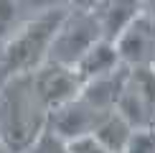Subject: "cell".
Masks as SVG:
<instances>
[{
    "instance_id": "obj_1",
    "label": "cell",
    "mask_w": 155,
    "mask_h": 153,
    "mask_svg": "<svg viewBox=\"0 0 155 153\" xmlns=\"http://www.w3.org/2000/svg\"><path fill=\"white\" fill-rule=\"evenodd\" d=\"M48 123V110L36 97L31 74L0 82V143L8 153H28Z\"/></svg>"
},
{
    "instance_id": "obj_2",
    "label": "cell",
    "mask_w": 155,
    "mask_h": 153,
    "mask_svg": "<svg viewBox=\"0 0 155 153\" xmlns=\"http://www.w3.org/2000/svg\"><path fill=\"white\" fill-rule=\"evenodd\" d=\"M66 10L69 8H59V5L48 8L13 31L0 51V66H3L5 76L33 74L48 59V49L54 43L61 21L66 18Z\"/></svg>"
},
{
    "instance_id": "obj_3",
    "label": "cell",
    "mask_w": 155,
    "mask_h": 153,
    "mask_svg": "<svg viewBox=\"0 0 155 153\" xmlns=\"http://www.w3.org/2000/svg\"><path fill=\"white\" fill-rule=\"evenodd\" d=\"M97 41H102V31L97 25L94 15L89 13V8H76L66 10V18L61 21L59 31L54 36V43L48 49V59L64 66H76V61L94 46Z\"/></svg>"
},
{
    "instance_id": "obj_4",
    "label": "cell",
    "mask_w": 155,
    "mask_h": 153,
    "mask_svg": "<svg viewBox=\"0 0 155 153\" xmlns=\"http://www.w3.org/2000/svg\"><path fill=\"white\" fill-rule=\"evenodd\" d=\"M114 112L122 115L132 130L155 127V66L127 69Z\"/></svg>"
},
{
    "instance_id": "obj_5",
    "label": "cell",
    "mask_w": 155,
    "mask_h": 153,
    "mask_svg": "<svg viewBox=\"0 0 155 153\" xmlns=\"http://www.w3.org/2000/svg\"><path fill=\"white\" fill-rule=\"evenodd\" d=\"M31 84H33V92L41 100V105L51 112L79 97L84 82L71 66H64V64H56V61H43L31 74Z\"/></svg>"
},
{
    "instance_id": "obj_6",
    "label": "cell",
    "mask_w": 155,
    "mask_h": 153,
    "mask_svg": "<svg viewBox=\"0 0 155 153\" xmlns=\"http://www.w3.org/2000/svg\"><path fill=\"white\" fill-rule=\"evenodd\" d=\"M112 43L117 49L122 66H155V18L143 10Z\"/></svg>"
},
{
    "instance_id": "obj_7",
    "label": "cell",
    "mask_w": 155,
    "mask_h": 153,
    "mask_svg": "<svg viewBox=\"0 0 155 153\" xmlns=\"http://www.w3.org/2000/svg\"><path fill=\"white\" fill-rule=\"evenodd\" d=\"M104 115L107 112L97 110L94 105H89L79 94L76 100H71V102H66V105H61V107L48 112L46 130L51 135H56L59 140H64V143H71V140H79L84 135H92Z\"/></svg>"
},
{
    "instance_id": "obj_8",
    "label": "cell",
    "mask_w": 155,
    "mask_h": 153,
    "mask_svg": "<svg viewBox=\"0 0 155 153\" xmlns=\"http://www.w3.org/2000/svg\"><path fill=\"white\" fill-rule=\"evenodd\" d=\"M87 8L94 15L97 25H99L102 38L114 41L145 10V5H143V0H94Z\"/></svg>"
},
{
    "instance_id": "obj_9",
    "label": "cell",
    "mask_w": 155,
    "mask_h": 153,
    "mask_svg": "<svg viewBox=\"0 0 155 153\" xmlns=\"http://www.w3.org/2000/svg\"><path fill=\"white\" fill-rule=\"evenodd\" d=\"M120 66L122 64H120L114 43L107 41V38H102V41H97L94 46L76 61L74 72L79 74V79L87 84V82H92V79H99V76H107V74L117 72Z\"/></svg>"
},
{
    "instance_id": "obj_10",
    "label": "cell",
    "mask_w": 155,
    "mask_h": 153,
    "mask_svg": "<svg viewBox=\"0 0 155 153\" xmlns=\"http://www.w3.org/2000/svg\"><path fill=\"white\" fill-rule=\"evenodd\" d=\"M130 135H132L130 123H127L122 115H117L114 110L107 112L104 117H102V123L97 125V130L92 133V138L99 145H104L109 153H122L125 145H127V140H130Z\"/></svg>"
},
{
    "instance_id": "obj_11",
    "label": "cell",
    "mask_w": 155,
    "mask_h": 153,
    "mask_svg": "<svg viewBox=\"0 0 155 153\" xmlns=\"http://www.w3.org/2000/svg\"><path fill=\"white\" fill-rule=\"evenodd\" d=\"M122 153H155V127L132 130V135Z\"/></svg>"
},
{
    "instance_id": "obj_12",
    "label": "cell",
    "mask_w": 155,
    "mask_h": 153,
    "mask_svg": "<svg viewBox=\"0 0 155 153\" xmlns=\"http://www.w3.org/2000/svg\"><path fill=\"white\" fill-rule=\"evenodd\" d=\"M28 153H69V148H66L64 140H59L56 135H51L48 130H43L41 138L28 148Z\"/></svg>"
},
{
    "instance_id": "obj_13",
    "label": "cell",
    "mask_w": 155,
    "mask_h": 153,
    "mask_svg": "<svg viewBox=\"0 0 155 153\" xmlns=\"http://www.w3.org/2000/svg\"><path fill=\"white\" fill-rule=\"evenodd\" d=\"M69 153H109L104 145H99L92 135H84L79 140H71V143H66Z\"/></svg>"
},
{
    "instance_id": "obj_14",
    "label": "cell",
    "mask_w": 155,
    "mask_h": 153,
    "mask_svg": "<svg viewBox=\"0 0 155 153\" xmlns=\"http://www.w3.org/2000/svg\"><path fill=\"white\" fill-rule=\"evenodd\" d=\"M143 5H145V13H150L155 18V0H143Z\"/></svg>"
},
{
    "instance_id": "obj_15",
    "label": "cell",
    "mask_w": 155,
    "mask_h": 153,
    "mask_svg": "<svg viewBox=\"0 0 155 153\" xmlns=\"http://www.w3.org/2000/svg\"><path fill=\"white\" fill-rule=\"evenodd\" d=\"M5 79V74H3V66H0V82H3Z\"/></svg>"
},
{
    "instance_id": "obj_16",
    "label": "cell",
    "mask_w": 155,
    "mask_h": 153,
    "mask_svg": "<svg viewBox=\"0 0 155 153\" xmlns=\"http://www.w3.org/2000/svg\"><path fill=\"white\" fill-rule=\"evenodd\" d=\"M0 153H8V151H5V145H3V143H0Z\"/></svg>"
}]
</instances>
